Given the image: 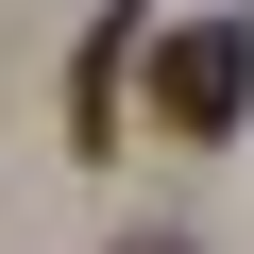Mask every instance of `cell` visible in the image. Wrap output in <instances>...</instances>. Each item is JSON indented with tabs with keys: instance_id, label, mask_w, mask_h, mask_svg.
Segmentation results:
<instances>
[{
	"instance_id": "obj_1",
	"label": "cell",
	"mask_w": 254,
	"mask_h": 254,
	"mask_svg": "<svg viewBox=\"0 0 254 254\" xmlns=\"http://www.w3.org/2000/svg\"><path fill=\"white\" fill-rule=\"evenodd\" d=\"M237 119H254V34L237 17L153 34V136H237Z\"/></svg>"
},
{
	"instance_id": "obj_2",
	"label": "cell",
	"mask_w": 254,
	"mask_h": 254,
	"mask_svg": "<svg viewBox=\"0 0 254 254\" xmlns=\"http://www.w3.org/2000/svg\"><path fill=\"white\" fill-rule=\"evenodd\" d=\"M136 254H170V237H136Z\"/></svg>"
}]
</instances>
